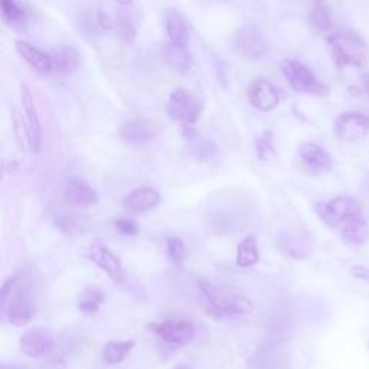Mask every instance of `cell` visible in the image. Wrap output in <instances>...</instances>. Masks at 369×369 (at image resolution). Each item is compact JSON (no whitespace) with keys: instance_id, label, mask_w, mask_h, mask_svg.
Masks as SVG:
<instances>
[{"instance_id":"6da1fadb","label":"cell","mask_w":369,"mask_h":369,"mask_svg":"<svg viewBox=\"0 0 369 369\" xmlns=\"http://www.w3.org/2000/svg\"><path fill=\"white\" fill-rule=\"evenodd\" d=\"M199 289L211 309L219 316H245L254 311V304L247 297L227 291L209 281H199Z\"/></svg>"},{"instance_id":"7a4b0ae2","label":"cell","mask_w":369,"mask_h":369,"mask_svg":"<svg viewBox=\"0 0 369 369\" xmlns=\"http://www.w3.org/2000/svg\"><path fill=\"white\" fill-rule=\"evenodd\" d=\"M280 70L291 90H294L296 93L325 97L331 91L325 83L318 80V77L309 68L296 59H281Z\"/></svg>"},{"instance_id":"3957f363","label":"cell","mask_w":369,"mask_h":369,"mask_svg":"<svg viewBox=\"0 0 369 369\" xmlns=\"http://www.w3.org/2000/svg\"><path fill=\"white\" fill-rule=\"evenodd\" d=\"M328 43L339 70H343L345 67L360 68L363 66V42L358 35L348 31L335 32L328 36Z\"/></svg>"},{"instance_id":"277c9868","label":"cell","mask_w":369,"mask_h":369,"mask_svg":"<svg viewBox=\"0 0 369 369\" xmlns=\"http://www.w3.org/2000/svg\"><path fill=\"white\" fill-rule=\"evenodd\" d=\"M204 110L202 100L187 88H176L167 98L166 114L183 126H194Z\"/></svg>"},{"instance_id":"5b68a950","label":"cell","mask_w":369,"mask_h":369,"mask_svg":"<svg viewBox=\"0 0 369 369\" xmlns=\"http://www.w3.org/2000/svg\"><path fill=\"white\" fill-rule=\"evenodd\" d=\"M333 130L343 142H358L369 135V117L360 111H346L336 117Z\"/></svg>"},{"instance_id":"8992f818","label":"cell","mask_w":369,"mask_h":369,"mask_svg":"<svg viewBox=\"0 0 369 369\" xmlns=\"http://www.w3.org/2000/svg\"><path fill=\"white\" fill-rule=\"evenodd\" d=\"M318 215L331 227H338L360 214V205L348 197H338L326 204L316 207Z\"/></svg>"},{"instance_id":"52a82bcc","label":"cell","mask_w":369,"mask_h":369,"mask_svg":"<svg viewBox=\"0 0 369 369\" xmlns=\"http://www.w3.org/2000/svg\"><path fill=\"white\" fill-rule=\"evenodd\" d=\"M21 100L26 117V140L28 147L32 153H39L42 147V125L35 105L32 91L28 84H21Z\"/></svg>"},{"instance_id":"ba28073f","label":"cell","mask_w":369,"mask_h":369,"mask_svg":"<svg viewBox=\"0 0 369 369\" xmlns=\"http://www.w3.org/2000/svg\"><path fill=\"white\" fill-rule=\"evenodd\" d=\"M234 49L249 59H260L267 52V42L261 32L254 26H242L232 39Z\"/></svg>"},{"instance_id":"9c48e42d","label":"cell","mask_w":369,"mask_h":369,"mask_svg":"<svg viewBox=\"0 0 369 369\" xmlns=\"http://www.w3.org/2000/svg\"><path fill=\"white\" fill-rule=\"evenodd\" d=\"M4 309L9 323H12L14 326H25L33 319L36 313V306L26 290H22L21 280L15 294L11 297L8 304L4 306Z\"/></svg>"},{"instance_id":"30bf717a","label":"cell","mask_w":369,"mask_h":369,"mask_svg":"<svg viewBox=\"0 0 369 369\" xmlns=\"http://www.w3.org/2000/svg\"><path fill=\"white\" fill-rule=\"evenodd\" d=\"M149 328L170 345L187 346L195 338V328L187 321H165L162 323H152Z\"/></svg>"},{"instance_id":"8fae6325","label":"cell","mask_w":369,"mask_h":369,"mask_svg":"<svg viewBox=\"0 0 369 369\" xmlns=\"http://www.w3.org/2000/svg\"><path fill=\"white\" fill-rule=\"evenodd\" d=\"M88 256H90V260L103 271H105V274L114 283H121L125 280V270H123L120 259L110 249H107L104 244L98 241L93 242Z\"/></svg>"},{"instance_id":"7c38bea8","label":"cell","mask_w":369,"mask_h":369,"mask_svg":"<svg viewBox=\"0 0 369 369\" xmlns=\"http://www.w3.org/2000/svg\"><path fill=\"white\" fill-rule=\"evenodd\" d=\"M247 98L254 108L264 113L274 110L280 103V94L277 87L266 78H259L254 83H251V85L247 90Z\"/></svg>"},{"instance_id":"4fadbf2b","label":"cell","mask_w":369,"mask_h":369,"mask_svg":"<svg viewBox=\"0 0 369 369\" xmlns=\"http://www.w3.org/2000/svg\"><path fill=\"white\" fill-rule=\"evenodd\" d=\"M156 133H157L156 126L152 121L143 120V118H136V120L128 121L126 125L121 128L120 137L128 145L142 146V145L152 142L155 139Z\"/></svg>"},{"instance_id":"5bb4252c","label":"cell","mask_w":369,"mask_h":369,"mask_svg":"<svg viewBox=\"0 0 369 369\" xmlns=\"http://www.w3.org/2000/svg\"><path fill=\"white\" fill-rule=\"evenodd\" d=\"M64 201L67 202V205H70L73 208L84 209V208H88L91 205L97 204L98 195L84 180L73 179L67 183V187H66Z\"/></svg>"},{"instance_id":"9a60e30c","label":"cell","mask_w":369,"mask_h":369,"mask_svg":"<svg viewBox=\"0 0 369 369\" xmlns=\"http://www.w3.org/2000/svg\"><path fill=\"white\" fill-rule=\"evenodd\" d=\"M53 336L49 331L36 328L25 332L21 338V350L29 358H39L51 350Z\"/></svg>"},{"instance_id":"2e32d148","label":"cell","mask_w":369,"mask_h":369,"mask_svg":"<svg viewBox=\"0 0 369 369\" xmlns=\"http://www.w3.org/2000/svg\"><path fill=\"white\" fill-rule=\"evenodd\" d=\"M160 204V194L150 187H142L132 191L125 199L123 205L132 214H142L156 208Z\"/></svg>"},{"instance_id":"e0dca14e","label":"cell","mask_w":369,"mask_h":369,"mask_svg":"<svg viewBox=\"0 0 369 369\" xmlns=\"http://www.w3.org/2000/svg\"><path fill=\"white\" fill-rule=\"evenodd\" d=\"M166 33L172 46L187 49L189 45V28L179 11H167L165 16Z\"/></svg>"},{"instance_id":"ac0fdd59","label":"cell","mask_w":369,"mask_h":369,"mask_svg":"<svg viewBox=\"0 0 369 369\" xmlns=\"http://www.w3.org/2000/svg\"><path fill=\"white\" fill-rule=\"evenodd\" d=\"M15 49L19 53V56L24 58L25 63L28 66H31L33 70H36L38 73L49 74L53 70L51 55L43 52L42 49L31 45L29 42L16 41L15 42Z\"/></svg>"},{"instance_id":"d6986e66","label":"cell","mask_w":369,"mask_h":369,"mask_svg":"<svg viewBox=\"0 0 369 369\" xmlns=\"http://www.w3.org/2000/svg\"><path fill=\"white\" fill-rule=\"evenodd\" d=\"M52 67L61 76L76 73L81 64V53L76 46H59L51 53Z\"/></svg>"},{"instance_id":"ffe728a7","label":"cell","mask_w":369,"mask_h":369,"mask_svg":"<svg viewBox=\"0 0 369 369\" xmlns=\"http://www.w3.org/2000/svg\"><path fill=\"white\" fill-rule=\"evenodd\" d=\"M298 156L303 165L311 172H322L332 167V159L329 153L316 143H303L298 147Z\"/></svg>"},{"instance_id":"44dd1931","label":"cell","mask_w":369,"mask_h":369,"mask_svg":"<svg viewBox=\"0 0 369 369\" xmlns=\"http://www.w3.org/2000/svg\"><path fill=\"white\" fill-rule=\"evenodd\" d=\"M342 237L349 245L360 247L369 241V225L360 217H355L345 222L342 228Z\"/></svg>"},{"instance_id":"7402d4cb","label":"cell","mask_w":369,"mask_h":369,"mask_svg":"<svg viewBox=\"0 0 369 369\" xmlns=\"http://www.w3.org/2000/svg\"><path fill=\"white\" fill-rule=\"evenodd\" d=\"M259 245L256 237H247L238 244L237 264L242 269H250L259 263Z\"/></svg>"},{"instance_id":"603a6c76","label":"cell","mask_w":369,"mask_h":369,"mask_svg":"<svg viewBox=\"0 0 369 369\" xmlns=\"http://www.w3.org/2000/svg\"><path fill=\"white\" fill-rule=\"evenodd\" d=\"M2 21L11 26H24L28 21V12L18 0H0Z\"/></svg>"},{"instance_id":"cb8c5ba5","label":"cell","mask_w":369,"mask_h":369,"mask_svg":"<svg viewBox=\"0 0 369 369\" xmlns=\"http://www.w3.org/2000/svg\"><path fill=\"white\" fill-rule=\"evenodd\" d=\"M283 362V352L279 346H267L259 350L250 362L254 369H279Z\"/></svg>"},{"instance_id":"d4e9b609","label":"cell","mask_w":369,"mask_h":369,"mask_svg":"<svg viewBox=\"0 0 369 369\" xmlns=\"http://www.w3.org/2000/svg\"><path fill=\"white\" fill-rule=\"evenodd\" d=\"M133 348V341H108L103 349V359L110 365L120 363L125 360Z\"/></svg>"},{"instance_id":"484cf974","label":"cell","mask_w":369,"mask_h":369,"mask_svg":"<svg viewBox=\"0 0 369 369\" xmlns=\"http://www.w3.org/2000/svg\"><path fill=\"white\" fill-rule=\"evenodd\" d=\"M103 301H104V293L97 287H88L80 296L78 309L85 315H94L98 312Z\"/></svg>"},{"instance_id":"4316f807","label":"cell","mask_w":369,"mask_h":369,"mask_svg":"<svg viewBox=\"0 0 369 369\" xmlns=\"http://www.w3.org/2000/svg\"><path fill=\"white\" fill-rule=\"evenodd\" d=\"M113 32L128 43H132L136 39V28L132 21V18L128 14H118V16L114 21Z\"/></svg>"},{"instance_id":"83f0119b","label":"cell","mask_w":369,"mask_h":369,"mask_svg":"<svg viewBox=\"0 0 369 369\" xmlns=\"http://www.w3.org/2000/svg\"><path fill=\"white\" fill-rule=\"evenodd\" d=\"M311 22L321 32L329 31L332 28V16L329 9L323 4L313 5L311 12Z\"/></svg>"},{"instance_id":"f1b7e54d","label":"cell","mask_w":369,"mask_h":369,"mask_svg":"<svg viewBox=\"0 0 369 369\" xmlns=\"http://www.w3.org/2000/svg\"><path fill=\"white\" fill-rule=\"evenodd\" d=\"M166 251L169 259L175 264H180L184 257H187V249H184V244L177 237H169L166 241Z\"/></svg>"},{"instance_id":"f546056e","label":"cell","mask_w":369,"mask_h":369,"mask_svg":"<svg viewBox=\"0 0 369 369\" xmlns=\"http://www.w3.org/2000/svg\"><path fill=\"white\" fill-rule=\"evenodd\" d=\"M257 157L261 162L270 160L274 156V147H273V135L271 132H266L256 143Z\"/></svg>"},{"instance_id":"4dcf8cb0","label":"cell","mask_w":369,"mask_h":369,"mask_svg":"<svg viewBox=\"0 0 369 369\" xmlns=\"http://www.w3.org/2000/svg\"><path fill=\"white\" fill-rule=\"evenodd\" d=\"M192 153L201 159V160H208L211 157H214L215 155V146L211 142L207 140H199L197 142V145L192 146Z\"/></svg>"},{"instance_id":"1f68e13d","label":"cell","mask_w":369,"mask_h":369,"mask_svg":"<svg viewBox=\"0 0 369 369\" xmlns=\"http://www.w3.org/2000/svg\"><path fill=\"white\" fill-rule=\"evenodd\" d=\"M114 225L123 235H136L139 232L137 224L132 219H117Z\"/></svg>"},{"instance_id":"d6a6232c","label":"cell","mask_w":369,"mask_h":369,"mask_svg":"<svg viewBox=\"0 0 369 369\" xmlns=\"http://www.w3.org/2000/svg\"><path fill=\"white\" fill-rule=\"evenodd\" d=\"M350 271H352V276L355 279L362 280V281L369 284V267H366V266H353L350 269Z\"/></svg>"},{"instance_id":"836d02e7","label":"cell","mask_w":369,"mask_h":369,"mask_svg":"<svg viewBox=\"0 0 369 369\" xmlns=\"http://www.w3.org/2000/svg\"><path fill=\"white\" fill-rule=\"evenodd\" d=\"M363 90H365V93L369 95V73H366V74L363 76Z\"/></svg>"},{"instance_id":"e575fe53","label":"cell","mask_w":369,"mask_h":369,"mask_svg":"<svg viewBox=\"0 0 369 369\" xmlns=\"http://www.w3.org/2000/svg\"><path fill=\"white\" fill-rule=\"evenodd\" d=\"M114 2L121 6H130L133 4V0H114Z\"/></svg>"},{"instance_id":"d590c367","label":"cell","mask_w":369,"mask_h":369,"mask_svg":"<svg viewBox=\"0 0 369 369\" xmlns=\"http://www.w3.org/2000/svg\"><path fill=\"white\" fill-rule=\"evenodd\" d=\"M309 2H312L313 5H318V4H323L325 0H309Z\"/></svg>"},{"instance_id":"8d00e7d4","label":"cell","mask_w":369,"mask_h":369,"mask_svg":"<svg viewBox=\"0 0 369 369\" xmlns=\"http://www.w3.org/2000/svg\"><path fill=\"white\" fill-rule=\"evenodd\" d=\"M4 369H25V368H22V366H5Z\"/></svg>"},{"instance_id":"74e56055","label":"cell","mask_w":369,"mask_h":369,"mask_svg":"<svg viewBox=\"0 0 369 369\" xmlns=\"http://www.w3.org/2000/svg\"><path fill=\"white\" fill-rule=\"evenodd\" d=\"M175 369H192V368H189V366H177Z\"/></svg>"}]
</instances>
